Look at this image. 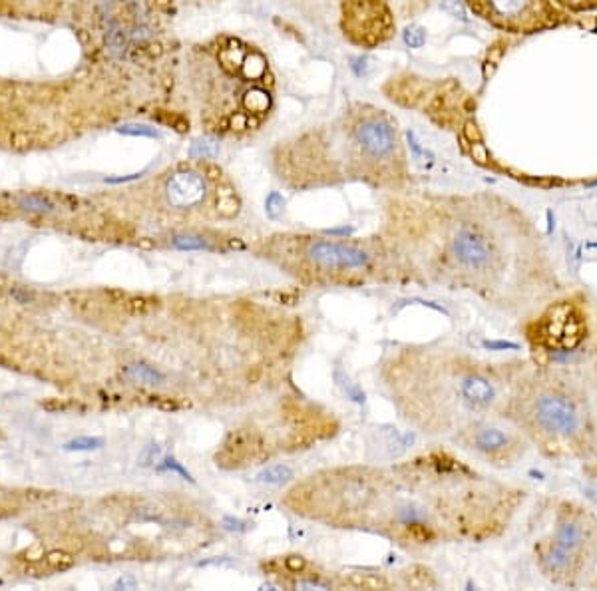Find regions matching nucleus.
Wrapping results in <instances>:
<instances>
[{
    "label": "nucleus",
    "instance_id": "nucleus-6",
    "mask_svg": "<svg viewBox=\"0 0 597 591\" xmlns=\"http://www.w3.org/2000/svg\"><path fill=\"white\" fill-rule=\"evenodd\" d=\"M458 440L498 468L514 466L524 456L528 446V438L524 434L500 428L484 420L472 422L466 428H462Z\"/></svg>",
    "mask_w": 597,
    "mask_h": 591
},
{
    "label": "nucleus",
    "instance_id": "nucleus-18",
    "mask_svg": "<svg viewBox=\"0 0 597 591\" xmlns=\"http://www.w3.org/2000/svg\"><path fill=\"white\" fill-rule=\"evenodd\" d=\"M347 581L357 590H379L386 585V581L374 573H350Z\"/></svg>",
    "mask_w": 597,
    "mask_h": 591
},
{
    "label": "nucleus",
    "instance_id": "nucleus-5",
    "mask_svg": "<svg viewBox=\"0 0 597 591\" xmlns=\"http://www.w3.org/2000/svg\"><path fill=\"white\" fill-rule=\"evenodd\" d=\"M474 16L510 34H538L554 30L574 18L552 0H462Z\"/></svg>",
    "mask_w": 597,
    "mask_h": 591
},
{
    "label": "nucleus",
    "instance_id": "nucleus-2",
    "mask_svg": "<svg viewBox=\"0 0 597 591\" xmlns=\"http://www.w3.org/2000/svg\"><path fill=\"white\" fill-rule=\"evenodd\" d=\"M533 368L581 392H597V299L572 291L545 303L526 324Z\"/></svg>",
    "mask_w": 597,
    "mask_h": 591
},
{
    "label": "nucleus",
    "instance_id": "nucleus-17",
    "mask_svg": "<svg viewBox=\"0 0 597 591\" xmlns=\"http://www.w3.org/2000/svg\"><path fill=\"white\" fill-rule=\"evenodd\" d=\"M189 156L194 160H213L219 156V144L215 140H197L191 144Z\"/></svg>",
    "mask_w": 597,
    "mask_h": 591
},
{
    "label": "nucleus",
    "instance_id": "nucleus-25",
    "mask_svg": "<svg viewBox=\"0 0 597 591\" xmlns=\"http://www.w3.org/2000/svg\"><path fill=\"white\" fill-rule=\"evenodd\" d=\"M160 470H170V472H175L179 474L184 480H189V482H194V478H191V474L185 470L184 466H182V462H177L175 458H172V456H167V458H163L162 466H160Z\"/></svg>",
    "mask_w": 597,
    "mask_h": 591
},
{
    "label": "nucleus",
    "instance_id": "nucleus-22",
    "mask_svg": "<svg viewBox=\"0 0 597 591\" xmlns=\"http://www.w3.org/2000/svg\"><path fill=\"white\" fill-rule=\"evenodd\" d=\"M119 134L126 136H141V138H160V131L152 126H143V124H124L118 128Z\"/></svg>",
    "mask_w": 597,
    "mask_h": 591
},
{
    "label": "nucleus",
    "instance_id": "nucleus-19",
    "mask_svg": "<svg viewBox=\"0 0 597 591\" xmlns=\"http://www.w3.org/2000/svg\"><path fill=\"white\" fill-rule=\"evenodd\" d=\"M18 205H20L24 211H30V213L48 215L54 211V205L50 204L48 199H44V197H38V195H24V197H20Z\"/></svg>",
    "mask_w": 597,
    "mask_h": 591
},
{
    "label": "nucleus",
    "instance_id": "nucleus-15",
    "mask_svg": "<svg viewBox=\"0 0 597 591\" xmlns=\"http://www.w3.org/2000/svg\"><path fill=\"white\" fill-rule=\"evenodd\" d=\"M333 376H335V382H337L338 387L343 388V392L347 394V398H350L353 402H357V404H365V400H367V397H365V392L360 390V388L348 378L341 368H335V373H333Z\"/></svg>",
    "mask_w": 597,
    "mask_h": 591
},
{
    "label": "nucleus",
    "instance_id": "nucleus-27",
    "mask_svg": "<svg viewBox=\"0 0 597 591\" xmlns=\"http://www.w3.org/2000/svg\"><path fill=\"white\" fill-rule=\"evenodd\" d=\"M158 456H160V446L158 444H150V446H146V450L141 452L140 464L141 466H150L152 462H155Z\"/></svg>",
    "mask_w": 597,
    "mask_h": 591
},
{
    "label": "nucleus",
    "instance_id": "nucleus-24",
    "mask_svg": "<svg viewBox=\"0 0 597 591\" xmlns=\"http://www.w3.org/2000/svg\"><path fill=\"white\" fill-rule=\"evenodd\" d=\"M283 207H285V199H283V195L277 194V192H273V194L267 197V201H265L267 215L273 217V219H277V217L283 213Z\"/></svg>",
    "mask_w": 597,
    "mask_h": 591
},
{
    "label": "nucleus",
    "instance_id": "nucleus-11",
    "mask_svg": "<svg viewBox=\"0 0 597 591\" xmlns=\"http://www.w3.org/2000/svg\"><path fill=\"white\" fill-rule=\"evenodd\" d=\"M122 375L131 382L143 385V387H162L165 382V375L162 370H158L155 366L146 365V363H130L124 366Z\"/></svg>",
    "mask_w": 597,
    "mask_h": 591
},
{
    "label": "nucleus",
    "instance_id": "nucleus-32",
    "mask_svg": "<svg viewBox=\"0 0 597 591\" xmlns=\"http://www.w3.org/2000/svg\"><path fill=\"white\" fill-rule=\"evenodd\" d=\"M548 235H552L554 233V227H555V219H554V213L552 211H548Z\"/></svg>",
    "mask_w": 597,
    "mask_h": 591
},
{
    "label": "nucleus",
    "instance_id": "nucleus-28",
    "mask_svg": "<svg viewBox=\"0 0 597 591\" xmlns=\"http://www.w3.org/2000/svg\"><path fill=\"white\" fill-rule=\"evenodd\" d=\"M285 568L291 573H299L307 568V561L303 556H289V558H285Z\"/></svg>",
    "mask_w": 597,
    "mask_h": 591
},
{
    "label": "nucleus",
    "instance_id": "nucleus-4",
    "mask_svg": "<svg viewBox=\"0 0 597 591\" xmlns=\"http://www.w3.org/2000/svg\"><path fill=\"white\" fill-rule=\"evenodd\" d=\"M545 580L565 590H597V514L564 500L555 508L554 532L533 546Z\"/></svg>",
    "mask_w": 597,
    "mask_h": 591
},
{
    "label": "nucleus",
    "instance_id": "nucleus-13",
    "mask_svg": "<svg viewBox=\"0 0 597 591\" xmlns=\"http://www.w3.org/2000/svg\"><path fill=\"white\" fill-rule=\"evenodd\" d=\"M579 460L584 462V472H586V476H589L591 480H597V414L596 420H593V430H591L589 444H587L586 452H584V456H581Z\"/></svg>",
    "mask_w": 597,
    "mask_h": 591
},
{
    "label": "nucleus",
    "instance_id": "nucleus-23",
    "mask_svg": "<svg viewBox=\"0 0 597 591\" xmlns=\"http://www.w3.org/2000/svg\"><path fill=\"white\" fill-rule=\"evenodd\" d=\"M440 8L448 12V14H452L454 18L468 21L466 6H464V2H462V0H442V2H440Z\"/></svg>",
    "mask_w": 597,
    "mask_h": 591
},
{
    "label": "nucleus",
    "instance_id": "nucleus-14",
    "mask_svg": "<svg viewBox=\"0 0 597 591\" xmlns=\"http://www.w3.org/2000/svg\"><path fill=\"white\" fill-rule=\"evenodd\" d=\"M172 245L179 251H213V245L199 235H175Z\"/></svg>",
    "mask_w": 597,
    "mask_h": 591
},
{
    "label": "nucleus",
    "instance_id": "nucleus-31",
    "mask_svg": "<svg viewBox=\"0 0 597 591\" xmlns=\"http://www.w3.org/2000/svg\"><path fill=\"white\" fill-rule=\"evenodd\" d=\"M138 587V581L134 578H122L114 583V590H136Z\"/></svg>",
    "mask_w": 597,
    "mask_h": 591
},
{
    "label": "nucleus",
    "instance_id": "nucleus-20",
    "mask_svg": "<svg viewBox=\"0 0 597 591\" xmlns=\"http://www.w3.org/2000/svg\"><path fill=\"white\" fill-rule=\"evenodd\" d=\"M104 446V438H96V436H80L74 440L66 442L64 450L66 452H92L100 450Z\"/></svg>",
    "mask_w": 597,
    "mask_h": 591
},
{
    "label": "nucleus",
    "instance_id": "nucleus-1",
    "mask_svg": "<svg viewBox=\"0 0 597 591\" xmlns=\"http://www.w3.org/2000/svg\"><path fill=\"white\" fill-rule=\"evenodd\" d=\"M579 388L536 370L521 376L512 390L504 416L550 460L581 458L596 414Z\"/></svg>",
    "mask_w": 597,
    "mask_h": 591
},
{
    "label": "nucleus",
    "instance_id": "nucleus-33",
    "mask_svg": "<svg viewBox=\"0 0 597 591\" xmlns=\"http://www.w3.org/2000/svg\"><path fill=\"white\" fill-rule=\"evenodd\" d=\"M528 476H532L533 480H543V478H545V474L538 472V470H530V472H528Z\"/></svg>",
    "mask_w": 597,
    "mask_h": 591
},
{
    "label": "nucleus",
    "instance_id": "nucleus-16",
    "mask_svg": "<svg viewBox=\"0 0 597 591\" xmlns=\"http://www.w3.org/2000/svg\"><path fill=\"white\" fill-rule=\"evenodd\" d=\"M557 8H562L567 14H586V12L597 11V0H552Z\"/></svg>",
    "mask_w": 597,
    "mask_h": 591
},
{
    "label": "nucleus",
    "instance_id": "nucleus-21",
    "mask_svg": "<svg viewBox=\"0 0 597 591\" xmlns=\"http://www.w3.org/2000/svg\"><path fill=\"white\" fill-rule=\"evenodd\" d=\"M402 40L408 48H422L426 44V30L422 26L418 24H413V26H406L404 33H402Z\"/></svg>",
    "mask_w": 597,
    "mask_h": 591
},
{
    "label": "nucleus",
    "instance_id": "nucleus-9",
    "mask_svg": "<svg viewBox=\"0 0 597 591\" xmlns=\"http://www.w3.org/2000/svg\"><path fill=\"white\" fill-rule=\"evenodd\" d=\"M307 257L319 267L338 269V271L369 267L370 263V255L365 249L353 247L338 241H329V239H313L307 245Z\"/></svg>",
    "mask_w": 597,
    "mask_h": 591
},
{
    "label": "nucleus",
    "instance_id": "nucleus-12",
    "mask_svg": "<svg viewBox=\"0 0 597 591\" xmlns=\"http://www.w3.org/2000/svg\"><path fill=\"white\" fill-rule=\"evenodd\" d=\"M295 478V472L285 466V464H273V466H267L265 470H261L257 474V482L259 484H267V486H283V484L291 482Z\"/></svg>",
    "mask_w": 597,
    "mask_h": 591
},
{
    "label": "nucleus",
    "instance_id": "nucleus-30",
    "mask_svg": "<svg viewBox=\"0 0 597 591\" xmlns=\"http://www.w3.org/2000/svg\"><path fill=\"white\" fill-rule=\"evenodd\" d=\"M223 526L227 527V529H233V532H245V529H247V524H245V522L233 520V517H225V520H223Z\"/></svg>",
    "mask_w": 597,
    "mask_h": 591
},
{
    "label": "nucleus",
    "instance_id": "nucleus-26",
    "mask_svg": "<svg viewBox=\"0 0 597 591\" xmlns=\"http://www.w3.org/2000/svg\"><path fill=\"white\" fill-rule=\"evenodd\" d=\"M482 346L486 351H520L521 344L514 341H484Z\"/></svg>",
    "mask_w": 597,
    "mask_h": 591
},
{
    "label": "nucleus",
    "instance_id": "nucleus-3",
    "mask_svg": "<svg viewBox=\"0 0 597 591\" xmlns=\"http://www.w3.org/2000/svg\"><path fill=\"white\" fill-rule=\"evenodd\" d=\"M496 207L494 199L482 205L474 199H450V204L438 205L446 219V223L440 221L446 237L442 239L444 263L452 267L462 285L480 293L498 289L514 261L496 233V223L490 226Z\"/></svg>",
    "mask_w": 597,
    "mask_h": 591
},
{
    "label": "nucleus",
    "instance_id": "nucleus-10",
    "mask_svg": "<svg viewBox=\"0 0 597 591\" xmlns=\"http://www.w3.org/2000/svg\"><path fill=\"white\" fill-rule=\"evenodd\" d=\"M165 195L170 205L177 209H189L197 207L206 201L207 183L203 175L196 172L174 173L165 183Z\"/></svg>",
    "mask_w": 597,
    "mask_h": 591
},
{
    "label": "nucleus",
    "instance_id": "nucleus-7",
    "mask_svg": "<svg viewBox=\"0 0 597 591\" xmlns=\"http://www.w3.org/2000/svg\"><path fill=\"white\" fill-rule=\"evenodd\" d=\"M343 30L350 42L377 46L391 38L394 21L384 0H345Z\"/></svg>",
    "mask_w": 597,
    "mask_h": 591
},
{
    "label": "nucleus",
    "instance_id": "nucleus-29",
    "mask_svg": "<svg viewBox=\"0 0 597 591\" xmlns=\"http://www.w3.org/2000/svg\"><path fill=\"white\" fill-rule=\"evenodd\" d=\"M128 305H130V309L134 312H146L153 307V303H148V299H143V297L141 299H131Z\"/></svg>",
    "mask_w": 597,
    "mask_h": 591
},
{
    "label": "nucleus",
    "instance_id": "nucleus-8",
    "mask_svg": "<svg viewBox=\"0 0 597 591\" xmlns=\"http://www.w3.org/2000/svg\"><path fill=\"white\" fill-rule=\"evenodd\" d=\"M353 138L365 158L377 161H389L401 156L398 136L391 118L382 112H367L357 119L353 128Z\"/></svg>",
    "mask_w": 597,
    "mask_h": 591
}]
</instances>
